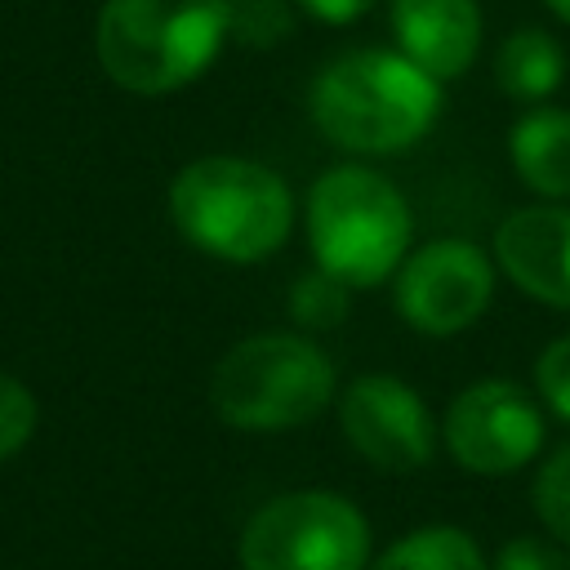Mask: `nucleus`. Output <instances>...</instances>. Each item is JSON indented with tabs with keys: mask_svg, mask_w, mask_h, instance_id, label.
I'll use <instances>...</instances> for the list:
<instances>
[{
	"mask_svg": "<svg viewBox=\"0 0 570 570\" xmlns=\"http://www.w3.org/2000/svg\"><path fill=\"white\" fill-rule=\"evenodd\" d=\"M338 392L334 361L307 334H249L209 374V405L227 428L285 432L312 423Z\"/></svg>",
	"mask_w": 570,
	"mask_h": 570,
	"instance_id": "obj_5",
	"label": "nucleus"
},
{
	"mask_svg": "<svg viewBox=\"0 0 570 570\" xmlns=\"http://www.w3.org/2000/svg\"><path fill=\"white\" fill-rule=\"evenodd\" d=\"M566 80V49L543 27H517L494 53V85L525 107L548 102Z\"/></svg>",
	"mask_w": 570,
	"mask_h": 570,
	"instance_id": "obj_13",
	"label": "nucleus"
},
{
	"mask_svg": "<svg viewBox=\"0 0 570 570\" xmlns=\"http://www.w3.org/2000/svg\"><path fill=\"white\" fill-rule=\"evenodd\" d=\"M232 27V0H107L94 49L111 85L174 94L209 71Z\"/></svg>",
	"mask_w": 570,
	"mask_h": 570,
	"instance_id": "obj_3",
	"label": "nucleus"
},
{
	"mask_svg": "<svg viewBox=\"0 0 570 570\" xmlns=\"http://www.w3.org/2000/svg\"><path fill=\"white\" fill-rule=\"evenodd\" d=\"M530 499H534V512L548 525V534L561 548H570V441L543 459Z\"/></svg>",
	"mask_w": 570,
	"mask_h": 570,
	"instance_id": "obj_17",
	"label": "nucleus"
},
{
	"mask_svg": "<svg viewBox=\"0 0 570 570\" xmlns=\"http://www.w3.org/2000/svg\"><path fill=\"white\" fill-rule=\"evenodd\" d=\"M494 570H570V548H561L557 539L521 534V539L503 543Z\"/></svg>",
	"mask_w": 570,
	"mask_h": 570,
	"instance_id": "obj_20",
	"label": "nucleus"
},
{
	"mask_svg": "<svg viewBox=\"0 0 570 570\" xmlns=\"http://www.w3.org/2000/svg\"><path fill=\"white\" fill-rule=\"evenodd\" d=\"M294 4H298V13H307V18H316V22L347 27V22H356L374 0H294Z\"/></svg>",
	"mask_w": 570,
	"mask_h": 570,
	"instance_id": "obj_21",
	"label": "nucleus"
},
{
	"mask_svg": "<svg viewBox=\"0 0 570 570\" xmlns=\"http://www.w3.org/2000/svg\"><path fill=\"white\" fill-rule=\"evenodd\" d=\"M370 570H490L485 552L459 525H423L396 539Z\"/></svg>",
	"mask_w": 570,
	"mask_h": 570,
	"instance_id": "obj_14",
	"label": "nucleus"
},
{
	"mask_svg": "<svg viewBox=\"0 0 570 570\" xmlns=\"http://www.w3.org/2000/svg\"><path fill=\"white\" fill-rule=\"evenodd\" d=\"M36 432V396L27 392V383L0 374V463L9 454H18Z\"/></svg>",
	"mask_w": 570,
	"mask_h": 570,
	"instance_id": "obj_19",
	"label": "nucleus"
},
{
	"mask_svg": "<svg viewBox=\"0 0 570 570\" xmlns=\"http://www.w3.org/2000/svg\"><path fill=\"white\" fill-rule=\"evenodd\" d=\"M543 4H548V9H552V13H557L566 27H570V0H543Z\"/></svg>",
	"mask_w": 570,
	"mask_h": 570,
	"instance_id": "obj_22",
	"label": "nucleus"
},
{
	"mask_svg": "<svg viewBox=\"0 0 570 570\" xmlns=\"http://www.w3.org/2000/svg\"><path fill=\"white\" fill-rule=\"evenodd\" d=\"M396 49L423 67L432 80H454L472 67L481 49V4L476 0H392Z\"/></svg>",
	"mask_w": 570,
	"mask_h": 570,
	"instance_id": "obj_11",
	"label": "nucleus"
},
{
	"mask_svg": "<svg viewBox=\"0 0 570 570\" xmlns=\"http://www.w3.org/2000/svg\"><path fill=\"white\" fill-rule=\"evenodd\" d=\"M347 445L379 472H419L436 450V423L423 396L396 374H361L338 392Z\"/></svg>",
	"mask_w": 570,
	"mask_h": 570,
	"instance_id": "obj_9",
	"label": "nucleus"
},
{
	"mask_svg": "<svg viewBox=\"0 0 570 570\" xmlns=\"http://www.w3.org/2000/svg\"><path fill=\"white\" fill-rule=\"evenodd\" d=\"M445 450L459 468L476 476H503L525 468L543 445V410L539 401L508 379L468 383L441 423Z\"/></svg>",
	"mask_w": 570,
	"mask_h": 570,
	"instance_id": "obj_8",
	"label": "nucleus"
},
{
	"mask_svg": "<svg viewBox=\"0 0 570 570\" xmlns=\"http://www.w3.org/2000/svg\"><path fill=\"white\" fill-rule=\"evenodd\" d=\"M508 156L517 178L543 200H570V111L566 107H525L508 134Z\"/></svg>",
	"mask_w": 570,
	"mask_h": 570,
	"instance_id": "obj_12",
	"label": "nucleus"
},
{
	"mask_svg": "<svg viewBox=\"0 0 570 570\" xmlns=\"http://www.w3.org/2000/svg\"><path fill=\"white\" fill-rule=\"evenodd\" d=\"M169 218L209 258L263 263L294 227V196L276 169L249 156H200L174 174Z\"/></svg>",
	"mask_w": 570,
	"mask_h": 570,
	"instance_id": "obj_2",
	"label": "nucleus"
},
{
	"mask_svg": "<svg viewBox=\"0 0 570 570\" xmlns=\"http://www.w3.org/2000/svg\"><path fill=\"white\" fill-rule=\"evenodd\" d=\"M534 392H539V401L561 423H570V334L552 338L539 352V361H534Z\"/></svg>",
	"mask_w": 570,
	"mask_h": 570,
	"instance_id": "obj_18",
	"label": "nucleus"
},
{
	"mask_svg": "<svg viewBox=\"0 0 570 570\" xmlns=\"http://www.w3.org/2000/svg\"><path fill=\"white\" fill-rule=\"evenodd\" d=\"M392 298L401 321L414 334L450 338L481 321V312L494 298V258L463 240L441 236L405 254V263L392 276Z\"/></svg>",
	"mask_w": 570,
	"mask_h": 570,
	"instance_id": "obj_7",
	"label": "nucleus"
},
{
	"mask_svg": "<svg viewBox=\"0 0 570 570\" xmlns=\"http://www.w3.org/2000/svg\"><path fill=\"white\" fill-rule=\"evenodd\" d=\"M312 125L356 156H392L414 147L441 116V80L401 49H347L330 58L307 89Z\"/></svg>",
	"mask_w": 570,
	"mask_h": 570,
	"instance_id": "obj_1",
	"label": "nucleus"
},
{
	"mask_svg": "<svg viewBox=\"0 0 570 570\" xmlns=\"http://www.w3.org/2000/svg\"><path fill=\"white\" fill-rule=\"evenodd\" d=\"M307 245L321 272L347 289H374L410 254L414 214L405 191L370 165H334L307 187Z\"/></svg>",
	"mask_w": 570,
	"mask_h": 570,
	"instance_id": "obj_4",
	"label": "nucleus"
},
{
	"mask_svg": "<svg viewBox=\"0 0 570 570\" xmlns=\"http://www.w3.org/2000/svg\"><path fill=\"white\" fill-rule=\"evenodd\" d=\"M494 263L521 294L570 312V205L512 209L494 232Z\"/></svg>",
	"mask_w": 570,
	"mask_h": 570,
	"instance_id": "obj_10",
	"label": "nucleus"
},
{
	"mask_svg": "<svg viewBox=\"0 0 570 570\" xmlns=\"http://www.w3.org/2000/svg\"><path fill=\"white\" fill-rule=\"evenodd\" d=\"M298 27V4L294 0H232V27L227 40L245 49H272L289 40Z\"/></svg>",
	"mask_w": 570,
	"mask_h": 570,
	"instance_id": "obj_15",
	"label": "nucleus"
},
{
	"mask_svg": "<svg viewBox=\"0 0 570 570\" xmlns=\"http://www.w3.org/2000/svg\"><path fill=\"white\" fill-rule=\"evenodd\" d=\"M240 570H365L370 525L334 490H289L240 530Z\"/></svg>",
	"mask_w": 570,
	"mask_h": 570,
	"instance_id": "obj_6",
	"label": "nucleus"
},
{
	"mask_svg": "<svg viewBox=\"0 0 570 570\" xmlns=\"http://www.w3.org/2000/svg\"><path fill=\"white\" fill-rule=\"evenodd\" d=\"M347 298H352V289H347L338 276L312 267V272H303V276L294 281V289H289V316H294L303 330H334V325L347 316Z\"/></svg>",
	"mask_w": 570,
	"mask_h": 570,
	"instance_id": "obj_16",
	"label": "nucleus"
}]
</instances>
